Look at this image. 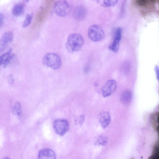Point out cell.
<instances>
[{"label": "cell", "instance_id": "cell-22", "mask_svg": "<svg viewBox=\"0 0 159 159\" xmlns=\"http://www.w3.org/2000/svg\"><path fill=\"white\" fill-rule=\"evenodd\" d=\"M15 57L14 54H11L9 55L4 60L3 65L4 67H6L10 63L11 61Z\"/></svg>", "mask_w": 159, "mask_h": 159}, {"label": "cell", "instance_id": "cell-6", "mask_svg": "<svg viewBox=\"0 0 159 159\" xmlns=\"http://www.w3.org/2000/svg\"><path fill=\"white\" fill-rule=\"evenodd\" d=\"M117 88V84L115 80H110L108 81L102 88L103 96L105 97L110 96L115 92Z\"/></svg>", "mask_w": 159, "mask_h": 159}, {"label": "cell", "instance_id": "cell-8", "mask_svg": "<svg viewBox=\"0 0 159 159\" xmlns=\"http://www.w3.org/2000/svg\"><path fill=\"white\" fill-rule=\"evenodd\" d=\"M87 10L83 6H79L76 7L73 12V16L77 21H81L85 18L87 14Z\"/></svg>", "mask_w": 159, "mask_h": 159}, {"label": "cell", "instance_id": "cell-29", "mask_svg": "<svg viewBox=\"0 0 159 159\" xmlns=\"http://www.w3.org/2000/svg\"><path fill=\"white\" fill-rule=\"evenodd\" d=\"M95 1H96L98 2L99 0H95Z\"/></svg>", "mask_w": 159, "mask_h": 159}, {"label": "cell", "instance_id": "cell-11", "mask_svg": "<svg viewBox=\"0 0 159 159\" xmlns=\"http://www.w3.org/2000/svg\"><path fill=\"white\" fill-rule=\"evenodd\" d=\"M132 97V94L131 92L129 91H125L121 94V101L124 104H128L131 102Z\"/></svg>", "mask_w": 159, "mask_h": 159}, {"label": "cell", "instance_id": "cell-4", "mask_svg": "<svg viewBox=\"0 0 159 159\" xmlns=\"http://www.w3.org/2000/svg\"><path fill=\"white\" fill-rule=\"evenodd\" d=\"M88 35L89 38L91 41L97 42L104 39L105 37V32L100 26L94 25L89 28Z\"/></svg>", "mask_w": 159, "mask_h": 159}, {"label": "cell", "instance_id": "cell-13", "mask_svg": "<svg viewBox=\"0 0 159 159\" xmlns=\"http://www.w3.org/2000/svg\"><path fill=\"white\" fill-rule=\"evenodd\" d=\"M24 9V5L23 4H17L15 6L13 9L12 14L15 16H19L23 13Z\"/></svg>", "mask_w": 159, "mask_h": 159}, {"label": "cell", "instance_id": "cell-17", "mask_svg": "<svg viewBox=\"0 0 159 159\" xmlns=\"http://www.w3.org/2000/svg\"><path fill=\"white\" fill-rule=\"evenodd\" d=\"M159 158V146L158 142H157L154 146L152 154L149 158L158 159Z\"/></svg>", "mask_w": 159, "mask_h": 159}, {"label": "cell", "instance_id": "cell-15", "mask_svg": "<svg viewBox=\"0 0 159 159\" xmlns=\"http://www.w3.org/2000/svg\"><path fill=\"white\" fill-rule=\"evenodd\" d=\"M118 0H99L101 5L105 7H109L115 6L117 3Z\"/></svg>", "mask_w": 159, "mask_h": 159}, {"label": "cell", "instance_id": "cell-10", "mask_svg": "<svg viewBox=\"0 0 159 159\" xmlns=\"http://www.w3.org/2000/svg\"><path fill=\"white\" fill-rule=\"evenodd\" d=\"M38 158L40 159H55L56 156L53 151L49 148H44L39 151Z\"/></svg>", "mask_w": 159, "mask_h": 159}, {"label": "cell", "instance_id": "cell-2", "mask_svg": "<svg viewBox=\"0 0 159 159\" xmlns=\"http://www.w3.org/2000/svg\"><path fill=\"white\" fill-rule=\"evenodd\" d=\"M42 62L45 66L53 70H57L61 67L62 61L58 54L52 53L46 54L44 57Z\"/></svg>", "mask_w": 159, "mask_h": 159}, {"label": "cell", "instance_id": "cell-14", "mask_svg": "<svg viewBox=\"0 0 159 159\" xmlns=\"http://www.w3.org/2000/svg\"><path fill=\"white\" fill-rule=\"evenodd\" d=\"M159 114L156 113L153 114L151 117V122L153 127L157 131H158Z\"/></svg>", "mask_w": 159, "mask_h": 159}, {"label": "cell", "instance_id": "cell-18", "mask_svg": "<svg viewBox=\"0 0 159 159\" xmlns=\"http://www.w3.org/2000/svg\"><path fill=\"white\" fill-rule=\"evenodd\" d=\"M108 138L104 136H101L97 138L96 144L99 145H105L108 143Z\"/></svg>", "mask_w": 159, "mask_h": 159}, {"label": "cell", "instance_id": "cell-26", "mask_svg": "<svg viewBox=\"0 0 159 159\" xmlns=\"http://www.w3.org/2000/svg\"><path fill=\"white\" fill-rule=\"evenodd\" d=\"M3 23V21H0V28H1L2 26Z\"/></svg>", "mask_w": 159, "mask_h": 159}, {"label": "cell", "instance_id": "cell-3", "mask_svg": "<svg viewBox=\"0 0 159 159\" xmlns=\"http://www.w3.org/2000/svg\"><path fill=\"white\" fill-rule=\"evenodd\" d=\"M54 10L55 13L58 16L65 17L70 14L71 8L67 2L65 0H60L55 3Z\"/></svg>", "mask_w": 159, "mask_h": 159}, {"label": "cell", "instance_id": "cell-1", "mask_svg": "<svg viewBox=\"0 0 159 159\" xmlns=\"http://www.w3.org/2000/svg\"><path fill=\"white\" fill-rule=\"evenodd\" d=\"M84 44V40L83 36L78 33H72L68 37L66 43L67 50L71 53L80 50Z\"/></svg>", "mask_w": 159, "mask_h": 159}, {"label": "cell", "instance_id": "cell-5", "mask_svg": "<svg viewBox=\"0 0 159 159\" xmlns=\"http://www.w3.org/2000/svg\"><path fill=\"white\" fill-rule=\"evenodd\" d=\"M53 126L55 132L61 136L65 135L69 128L68 121L63 119H58L55 120L53 123Z\"/></svg>", "mask_w": 159, "mask_h": 159}, {"label": "cell", "instance_id": "cell-21", "mask_svg": "<svg viewBox=\"0 0 159 159\" xmlns=\"http://www.w3.org/2000/svg\"><path fill=\"white\" fill-rule=\"evenodd\" d=\"M12 51V49L11 48L8 52L0 56V66L3 65L4 60L9 55L11 54Z\"/></svg>", "mask_w": 159, "mask_h": 159}, {"label": "cell", "instance_id": "cell-23", "mask_svg": "<svg viewBox=\"0 0 159 159\" xmlns=\"http://www.w3.org/2000/svg\"><path fill=\"white\" fill-rule=\"evenodd\" d=\"M8 82L10 84H13L14 82V79L13 75L11 74L8 77Z\"/></svg>", "mask_w": 159, "mask_h": 159}, {"label": "cell", "instance_id": "cell-27", "mask_svg": "<svg viewBox=\"0 0 159 159\" xmlns=\"http://www.w3.org/2000/svg\"><path fill=\"white\" fill-rule=\"evenodd\" d=\"M29 0H25V2L27 3L28 2H29Z\"/></svg>", "mask_w": 159, "mask_h": 159}, {"label": "cell", "instance_id": "cell-12", "mask_svg": "<svg viewBox=\"0 0 159 159\" xmlns=\"http://www.w3.org/2000/svg\"><path fill=\"white\" fill-rule=\"evenodd\" d=\"M122 36L120 35H115L114 38L113 44L110 46V49L113 52H117L119 49L120 43Z\"/></svg>", "mask_w": 159, "mask_h": 159}, {"label": "cell", "instance_id": "cell-19", "mask_svg": "<svg viewBox=\"0 0 159 159\" xmlns=\"http://www.w3.org/2000/svg\"><path fill=\"white\" fill-rule=\"evenodd\" d=\"M33 17V14H30L27 15L26 19L23 24V27L26 28L29 26L31 22Z\"/></svg>", "mask_w": 159, "mask_h": 159}, {"label": "cell", "instance_id": "cell-7", "mask_svg": "<svg viewBox=\"0 0 159 159\" xmlns=\"http://www.w3.org/2000/svg\"><path fill=\"white\" fill-rule=\"evenodd\" d=\"M13 33L11 31L5 32L0 39V52L4 51L12 41Z\"/></svg>", "mask_w": 159, "mask_h": 159}, {"label": "cell", "instance_id": "cell-9", "mask_svg": "<svg viewBox=\"0 0 159 159\" xmlns=\"http://www.w3.org/2000/svg\"><path fill=\"white\" fill-rule=\"evenodd\" d=\"M98 119L101 125L104 129L109 126L111 121L110 114L106 111L101 113L98 116Z\"/></svg>", "mask_w": 159, "mask_h": 159}, {"label": "cell", "instance_id": "cell-20", "mask_svg": "<svg viewBox=\"0 0 159 159\" xmlns=\"http://www.w3.org/2000/svg\"><path fill=\"white\" fill-rule=\"evenodd\" d=\"M85 116L84 115L80 116L75 119V122L76 125L81 126L84 123L85 120Z\"/></svg>", "mask_w": 159, "mask_h": 159}, {"label": "cell", "instance_id": "cell-28", "mask_svg": "<svg viewBox=\"0 0 159 159\" xmlns=\"http://www.w3.org/2000/svg\"><path fill=\"white\" fill-rule=\"evenodd\" d=\"M4 159H10V158L9 157H6L4 158Z\"/></svg>", "mask_w": 159, "mask_h": 159}, {"label": "cell", "instance_id": "cell-16", "mask_svg": "<svg viewBox=\"0 0 159 159\" xmlns=\"http://www.w3.org/2000/svg\"><path fill=\"white\" fill-rule=\"evenodd\" d=\"M14 114L17 115H20L22 113V106L19 102H16L14 105L13 108Z\"/></svg>", "mask_w": 159, "mask_h": 159}, {"label": "cell", "instance_id": "cell-25", "mask_svg": "<svg viewBox=\"0 0 159 159\" xmlns=\"http://www.w3.org/2000/svg\"><path fill=\"white\" fill-rule=\"evenodd\" d=\"M4 18L3 14L1 13L0 12V20L3 21Z\"/></svg>", "mask_w": 159, "mask_h": 159}, {"label": "cell", "instance_id": "cell-24", "mask_svg": "<svg viewBox=\"0 0 159 159\" xmlns=\"http://www.w3.org/2000/svg\"><path fill=\"white\" fill-rule=\"evenodd\" d=\"M155 70L157 78L158 80L159 79V69L157 66H156L155 67Z\"/></svg>", "mask_w": 159, "mask_h": 159}]
</instances>
